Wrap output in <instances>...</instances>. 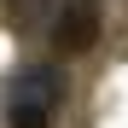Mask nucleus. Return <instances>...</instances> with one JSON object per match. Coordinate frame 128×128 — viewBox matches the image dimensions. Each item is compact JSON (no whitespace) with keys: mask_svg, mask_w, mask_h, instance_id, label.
<instances>
[{"mask_svg":"<svg viewBox=\"0 0 128 128\" xmlns=\"http://www.w3.org/2000/svg\"><path fill=\"white\" fill-rule=\"evenodd\" d=\"M47 6L52 0H6V24L12 29H35L41 18H47Z\"/></svg>","mask_w":128,"mask_h":128,"instance_id":"7ed1b4c3","label":"nucleus"},{"mask_svg":"<svg viewBox=\"0 0 128 128\" xmlns=\"http://www.w3.org/2000/svg\"><path fill=\"white\" fill-rule=\"evenodd\" d=\"M93 35H99V18H93V6H64L58 29H52L58 52H88V47H93Z\"/></svg>","mask_w":128,"mask_h":128,"instance_id":"f03ea898","label":"nucleus"},{"mask_svg":"<svg viewBox=\"0 0 128 128\" xmlns=\"http://www.w3.org/2000/svg\"><path fill=\"white\" fill-rule=\"evenodd\" d=\"M58 105H64V76L52 64H29L6 93V128H52Z\"/></svg>","mask_w":128,"mask_h":128,"instance_id":"f257e3e1","label":"nucleus"}]
</instances>
